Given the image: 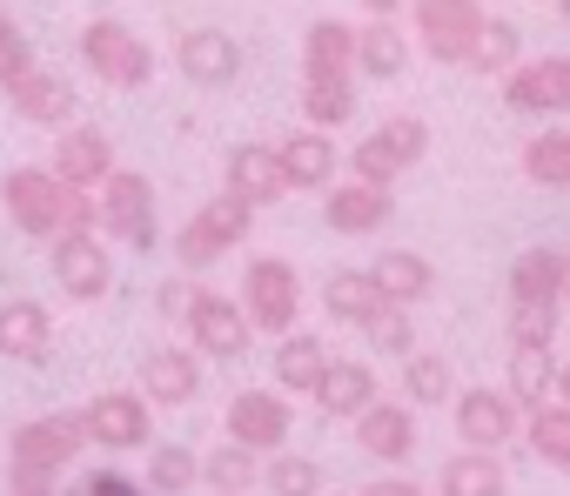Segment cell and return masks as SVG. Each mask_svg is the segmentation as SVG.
<instances>
[{
    "instance_id": "obj_28",
    "label": "cell",
    "mask_w": 570,
    "mask_h": 496,
    "mask_svg": "<svg viewBox=\"0 0 570 496\" xmlns=\"http://www.w3.org/2000/svg\"><path fill=\"white\" fill-rule=\"evenodd\" d=\"M316 403H323V416H356V409H370V403H376L370 363H336V356H330V369H323V383H316Z\"/></svg>"
},
{
    "instance_id": "obj_23",
    "label": "cell",
    "mask_w": 570,
    "mask_h": 496,
    "mask_svg": "<svg viewBox=\"0 0 570 496\" xmlns=\"http://www.w3.org/2000/svg\"><path fill=\"white\" fill-rule=\"evenodd\" d=\"M275 161H282V175H289V188H323V181H336V141L323 135V128H296L289 141H275Z\"/></svg>"
},
{
    "instance_id": "obj_24",
    "label": "cell",
    "mask_w": 570,
    "mask_h": 496,
    "mask_svg": "<svg viewBox=\"0 0 570 496\" xmlns=\"http://www.w3.org/2000/svg\"><path fill=\"white\" fill-rule=\"evenodd\" d=\"M55 349V316L41 302H0V356L8 363H41Z\"/></svg>"
},
{
    "instance_id": "obj_40",
    "label": "cell",
    "mask_w": 570,
    "mask_h": 496,
    "mask_svg": "<svg viewBox=\"0 0 570 496\" xmlns=\"http://www.w3.org/2000/svg\"><path fill=\"white\" fill-rule=\"evenodd\" d=\"M403 396L410 403H450L456 396V376H450V363L443 356H403Z\"/></svg>"
},
{
    "instance_id": "obj_41",
    "label": "cell",
    "mask_w": 570,
    "mask_h": 496,
    "mask_svg": "<svg viewBox=\"0 0 570 496\" xmlns=\"http://www.w3.org/2000/svg\"><path fill=\"white\" fill-rule=\"evenodd\" d=\"M268 489L275 496H323V463H309V456H296V449H282V456H268Z\"/></svg>"
},
{
    "instance_id": "obj_22",
    "label": "cell",
    "mask_w": 570,
    "mask_h": 496,
    "mask_svg": "<svg viewBox=\"0 0 570 496\" xmlns=\"http://www.w3.org/2000/svg\"><path fill=\"white\" fill-rule=\"evenodd\" d=\"M370 282H376V296H383V302H396V309H416V302H430V289H436V269L416 256V248H383V256L370 262Z\"/></svg>"
},
{
    "instance_id": "obj_16",
    "label": "cell",
    "mask_w": 570,
    "mask_h": 496,
    "mask_svg": "<svg viewBox=\"0 0 570 496\" xmlns=\"http://www.w3.org/2000/svg\"><path fill=\"white\" fill-rule=\"evenodd\" d=\"M289 403L282 396H268V389H242L235 403H228V443H242V449H282L289 443Z\"/></svg>"
},
{
    "instance_id": "obj_18",
    "label": "cell",
    "mask_w": 570,
    "mask_h": 496,
    "mask_svg": "<svg viewBox=\"0 0 570 496\" xmlns=\"http://www.w3.org/2000/svg\"><path fill=\"white\" fill-rule=\"evenodd\" d=\"M323 215H330V228L336 235H376L390 215H396V201H390V188H376V181H330V201H323Z\"/></svg>"
},
{
    "instance_id": "obj_11",
    "label": "cell",
    "mask_w": 570,
    "mask_h": 496,
    "mask_svg": "<svg viewBox=\"0 0 570 496\" xmlns=\"http://www.w3.org/2000/svg\"><path fill=\"white\" fill-rule=\"evenodd\" d=\"M476 21H483L476 0H416V34H423L430 61H443V68H463Z\"/></svg>"
},
{
    "instance_id": "obj_36",
    "label": "cell",
    "mask_w": 570,
    "mask_h": 496,
    "mask_svg": "<svg viewBox=\"0 0 570 496\" xmlns=\"http://www.w3.org/2000/svg\"><path fill=\"white\" fill-rule=\"evenodd\" d=\"M376 302H383V296H376V282H370V269H336V276L323 282V309H330L336 323H350V329H356Z\"/></svg>"
},
{
    "instance_id": "obj_3",
    "label": "cell",
    "mask_w": 570,
    "mask_h": 496,
    "mask_svg": "<svg viewBox=\"0 0 570 496\" xmlns=\"http://www.w3.org/2000/svg\"><path fill=\"white\" fill-rule=\"evenodd\" d=\"M81 61L108 88H148L155 81V48L135 28H121V21H88L81 28Z\"/></svg>"
},
{
    "instance_id": "obj_12",
    "label": "cell",
    "mask_w": 570,
    "mask_h": 496,
    "mask_svg": "<svg viewBox=\"0 0 570 496\" xmlns=\"http://www.w3.org/2000/svg\"><path fill=\"white\" fill-rule=\"evenodd\" d=\"M8 101H14V115H21L28 128H55V135L81 115L75 81H68V75H55V68H28V75L8 88Z\"/></svg>"
},
{
    "instance_id": "obj_43",
    "label": "cell",
    "mask_w": 570,
    "mask_h": 496,
    "mask_svg": "<svg viewBox=\"0 0 570 496\" xmlns=\"http://www.w3.org/2000/svg\"><path fill=\"white\" fill-rule=\"evenodd\" d=\"M28 68H35V54H28V34L14 28V14H8V8H0V88H14Z\"/></svg>"
},
{
    "instance_id": "obj_31",
    "label": "cell",
    "mask_w": 570,
    "mask_h": 496,
    "mask_svg": "<svg viewBox=\"0 0 570 496\" xmlns=\"http://www.w3.org/2000/svg\"><path fill=\"white\" fill-rule=\"evenodd\" d=\"M303 75H356V34L343 21H309V34H303Z\"/></svg>"
},
{
    "instance_id": "obj_9",
    "label": "cell",
    "mask_w": 570,
    "mask_h": 496,
    "mask_svg": "<svg viewBox=\"0 0 570 496\" xmlns=\"http://www.w3.org/2000/svg\"><path fill=\"white\" fill-rule=\"evenodd\" d=\"M188 343L202 349V356H215V363H235L242 349H248V316H242V302H228V296H215V289H195V302H188Z\"/></svg>"
},
{
    "instance_id": "obj_6",
    "label": "cell",
    "mask_w": 570,
    "mask_h": 496,
    "mask_svg": "<svg viewBox=\"0 0 570 496\" xmlns=\"http://www.w3.org/2000/svg\"><path fill=\"white\" fill-rule=\"evenodd\" d=\"M81 443H88V429H81V416H75V409H68V416H41V423L14 429L8 476H61V469L81 456Z\"/></svg>"
},
{
    "instance_id": "obj_27",
    "label": "cell",
    "mask_w": 570,
    "mask_h": 496,
    "mask_svg": "<svg viewBox=\"0 0 570 496\" xmlns=\"http://www.w3.org/2000/svg\"><path fill=\"white\" fill-rule=\"evenodd\" d=\"M356 115V75H303V121L309 128H343Z\"/></svg>"
},
{
    "instance_id": "obj_35",
    "label": "cell",
    "mask_w": 570,
    "mask_h": 496,
    "mask_svg": "<svg viewBox=\"0 0 570 496\" xmlns=\"http://www.w3.org/2000/svg\"><path fill=\"white\" fill-rule=\"evenodd\" d=\"M202 483H208L215 496H248V489L262 483V456L242 449V443H222V449L202 463Z\"/></svg>"
},
{
    "instance_id": "obj_10",
    "label": "cell",
    "mask_w": 570,
    "mask_h": 496,
    "mask_svg": "<svg viewBox=\"0 0 570 496\" xmlns=\"http://www.w3.org/2000/svg\"><path fill=\"white\" fill-rule=\"evenodd\" d=\"M75 416H81L88 443H101V449H141L148 443V396H135V389H101Z\"/></svg>"
},
{
    "instance_id": "obj_34",
    "label": "cell",
    "mask_w": 570,
    "mask_h": 496,
    "mask_svg": "<svg viewBox=\"0 0 570 496\" xmlns=\"http://www.w3.org/2000/svg\"><path fill=\"white\" fill-rule=\"evenodd\" d=\"M523 436H530V456L537 463L570 469V403H537L530 423H523Z\"/></svg>"
},
{
    "instance_id": "obj_17",
    "label": "cell",
    "mask_w": 570,
    "mask_h": 496,
    "mask_svg": "<svg viewBox=\"0 0 570 496\" xmlns=\"http://www.w3.org/2000/svg\"><path fill=\"white\" fill-rule=\"evenodd\" d=\"M55 181H68V188H101L108 175H115V141L101 135V128H61V141H55Z\"/></svg>"
},
{
    "instance_id": "obj_42",
    "label": "cell",
    "mask_w": 570,
    "mask_h": 496,
    "mask_svg": "<svg viewBox=\"0 0 570 496\" xmlns=\"http://www.w3.org/2000/svg\"><path fill=\"white\" fill-rule=\"evenodd\" d=\"M557 336V302H510V343H550Z\"/></svg>"
},
{
    "instance_id": "obj_25",
    "label": "cell",
    "mask_w": 570,
    "mask_h": 496,
    "mask_svg": "<svg viewBox=\"0 0 570 496\" xmlns=\"http://www.w3.org/2000/svg\"><path fill=\"white\" fill-rule=\"evenodd\" d=\"M323 369H330V349H323V336H303V329H289V336H282V349H275V383H282V389L316 396Z\"/></svg>"
},
{
    "instance_id": "obj_1",
    "label": "cell",
    "mask_w": 570,
    "mask_h": 496,
    "mask_svg": "<svg viewBox=\"0 0 570 496\" xmlns=\"http://www.w3.org/2000/svg\"><path fill=\"white\" fill-rule=\"evenodd\" d=\"M95 208H101V221H95V228H108L115 241H128L135 256L161 241V221H155V181H148V175H135V168H115V175L101 181Z\"/></svg>"
},
{
    "instance_id": "obj_7",
    "label": "cell",
    "mask_w": 570,
    "mask_h": 496,
    "mask_svg": "<svg viewBox=\"0 0 570 496\" xmlns=\"http://www.w3.org/2000/svg\"><path fill=\"white\" fill-rule=\"evenodd\" d=\"M55 282H61V296L68 302H101L108 296V282H115V256H108V241L95 235V228H81V235H55Z\"/></svg>"
},
{
    "instance_id": "obj_29",
    "label": "cell",
    "mask_w": 570,
    "mask_h": 496,
    "mask_svg": "<svg viewBox=\"0 0 570 496\" xmlns=\"http://www.w3.org/2000/svg\"><path fill=\"white\" fill-rule=\"evenodd\" d=\"M517 54H523V34H517V21H497V14H483V21H476V34H470V54H463V68H470V75H510V68H517Z\"/></svg>"
},
{
    "instance_id": "obj_5",
    "label": "cell",
    "mask_w": 570,
    "mask_h": 496,
    "mask_svg": "<svg viewBox=\"0 0 570 496\" xmlns=\"http://www.w3.org/2000/svg\"><path fill=\"white\" fill-rule=\"evenodd\" d=\"M430 155V128L416 121V115H396V121H383L376 135H363L356 141V155H350V175L356 181H376V188H390L403 168H416Z\"/></svg>"
},
{
    "instance_id": "obj_33",
    "label": "cell",
    "mask_w": 570,
    "mask_h": 496,
    "mask_svg": "<svg viewBox=\"0 0 570 496\" xmlns=\"http://www.w3.org/2000/svg\"><path fill=\"white\" fill-rule=\"evenodd\" d=\"M557 282H563L557 248H523L510 262V302H557Z\"/></svg>"
},
{
    "instance_id": "obj_26",
    "label": "cell",
    "mask_w": 570,
    "mask_h": 496,
    "mask_svg": "<svg viewBox=\"0 0 570 496\" xmlns=\"http://www.w3.org/2000/svg\"><path fill=\"white\" fill-rule=\"evenodd\" d=\"M410 68V41H403V28L396 21H370L363 34H356V75H370V81H396Z\"/></svg>"
},
{
    "instance_id": "obj_38",
    "label": "cell",
    "mask_w": 570,
    "mask_h": 496,
    "mask_svg": "<svg viewBox=\"0 0 570 496\" xmlns=\"http://www.w3.org/2000/svg\"><path fill=\"white\" fill-rule=\"evenodd\" d=\"M523 175L537 188H570V128H550L523 148Z\"/></svg>"
},
{
    "instance_id": "obj_15",
    "label": "cell",
    "mask_w": 570,
    "mask_h": 496,
    "mask_svg": "<svg viewBox=\"0 0 570 496\" xmlns=\"http://www.w3.org/2000/svg\"><path fill=\"white\" fill-rule=\"evenodd\" d=\"M175 68L195 81V88H228L242 75V41L228 28H188L175 41Z\"/></svg>"
},
{
    "instance_id": "obj_13",
    "label": "cell",
    "mask_w": 570,
    "mask_h": 496,
    "mask_svg": "<svg viewBox=\"0 0 570 496\" xmlns=\"http://www.w3.org/2000/svg\"><path fill=\"white\" fill-rule=\"evenodd\" d=\"M503 101L517 115H570V54H543L503 75Z\"/></svg>"
},
{
    "instance_id": "obj_14",
    "label": "cell",
    "mask_w": 570,
    "mask_h": 496,
    "mask_svg": "<svg viewBox=\"0 0 570 496\" xmlns=\"http://www.w3.org/2000/svg\"><path fill=\"white\" fill-rule=\"evenodd\" d=\"M222 195H235V201H248V208H275L282 195H289V175H282L275 148H262V141H242V148H228Z\"/></svg>"
},
{
    "instance_id": "obj_19",
    "label": "cell",
    "mask_w": 570,
    "mask_h": 496,
    "mask_svg": "<svg viewBox=\"0 0 570 496\" xmlns=\"http://www.w3.org/2000/svg\"><path fill=\"white\" fill-rule=\"evenodd\" d=\"M517 429V403L503 389H463L456 396V436L463 449H503Z\"/></svg>"
},
{
    "instance_id": "obj_48",
    "label": "cell",
    "mask_w": 570,
    "mask_h": 496,
    "mask_svg": "<svg viewBox=\"0 0 570 496\" xmlns=\"http://www.w3.org/2000/svg\"><path fill=\"white\" fill-rule=\"evenodd\" d=\"M550 396H557V403H570V363L557 369V383H550Z\"/></svg>"
},
{
    "instance_id": "obj_30",
    "label": "cell",
    "mask_w": 570,
    "mask_h": 496,
    "mask_svg": "<svg viewBox=\"0 0 570 496\" xmlns=\"http://www.w3.org/2000/svg\"><path fill=\"white\" fill-rule=\"evenodd\" d=\"M557 383V363H550V343H510V403L517 409H537Z\"/></svg>"
},
{
    "instance_id": "obj_37",
    "label": "cell",
    "mask_w": 570,
    "mask_h": 496,
    "mask_svg": "<svg viewBox=\"0 0 570 496\" xmlns=\"http://www.w3.org/2000/svg\"><path fill=\"white\" fill-rule=\"evenodd\" d=\"M195 483H202V463L188 456V443L148 449V496H188Z\"/></svg>"
},
{
    "instance_id": "obj_39",
    "label": "cell",
    "mask_w": 570,
    "mask_h": 496,
    "mask_svg": "<svg viewBox=\"0 0 570 496\" xmlns=\"http://www.w3.org/2000/svg\"><path fill=\"white\" fill-rule=\"evenodd\" d=\"M356 329L370 336L376 356H410V349H416V323H410V309H396V302H376Z\"/></svg>"
},
{
    "instance_id": "obj_44",
    "label": "cell",
    "mask_w": 570,
    "mask_h": 496,
    "mask_svg": "<svg viewBox=\"0 0 570 496\" xmlns=\"http://www.w3.org/2000/svg\"><path fill=\"white\" fill-rule=\"evenodd\" d=\"M68 496H148L141 483H128V476H115V469H95L81 489H68Z\"/></svg>"
},
{
    "instance_id": "obj_45",
    "label": "cell",
    "mask_w": 570,
    "mask_h": 496,
    "mask_svg": "<svg viewBox=\"0 0 570 496\" xmlns=\"http://www.w3.org/2000/svg\"><path fill=\"white\" fill-rule=\"evenodd\" d=\"M188 302H195L188 282H168V289H161V316H188Z\"/></svg>"
},
{
    "instance_id": "obj_46",
    "label": "cell",
    "mask_w": 570,
    "mask_h": 496,
    "mask_svg": "<svg viewBox=\"0 0 570 496\" xmlns=\"http://www.w3.org/2000/svg\"><path fill=\"white\" fill-rule=\"evenodd\" d=\"M363 496H423V489H416L410 476H383V483H370Z\"/></svg>"
},
{
    "instance_id": "obj_2",
    "label": "cell",
    "mask_w": 570,
    "mask_h": 496,
    "mask_svg": "<svg viewBox=\"0 0 570 496\" xmlns=\"http://www.w3.org/2000/svg\"><path fill=\"white\" fill-rule=\"evenodd\" d=\"M296 309H303V276L282 262V256H255L248 276H242V316H248V329L289 336L296 329Z\"/></svg>"
},
{
    "instance_id": "obj_49",
    "label": "cell",
    "mask_w": 570,
    "mask_h": 496,
    "mask_svg": "<svg viewBox=\"0 0 570 496\" xmlns=\"http://www.w3.org/2000/svg\"><path fill=\"white\" fill-rule=\"evenodd\" d=\"M363 8H370V14H383V21H390V14H396V8H403V0H363Z\"/></svg>"
},
{
    "instance_id": "obj_50",
    "label": "cell",
    "mask_w": 570,
    "mask_h": 496,
    "mask_svg": "<svg viewBox=\"0 0 570 496\" xmlns=\"http://www.w3.org/2000/svg\"><path fill=\"white\" fill-rule=\"evenodd\" d=\"M557 302H570V256H563V282H557Z\"/></svg>"
},
{
    "instance_id": "obj_51",
    "label": "cell",
    "mask_w": 570,
    "mask_h": 496,
    "mask_svg": "<svg viewBox=\"0 0 570 496\" xmlns=\"http://www.w3.org/2000/svg\"><path fill=\"white\" fill-rule=\"evenodd\" d=\"M557 14H563V28H570V0H557Z\"/></svg>"
},
{
    "instance_id": "obj_32",
    "label": "cell",
    "mask_w": 570,
    "mask_h": 496,
    "mask_svg": "<svg viewBox=\"0 0 570 496\" xmlns=\"http://www.w3.org/2000/svg\"><path fill=\"white\" fill-rule=\"evenodd\" d=\"M510 476L497 463V449H463L443 463V496H503Z\"/></svg>"
},
{
    "instance_id": "obj_8",
    "label": "cell",
    "mask_w": 570,
    "mask_h": 496,
    "mask_svg": "<svg viewBox=\"0 0 570 496\" xmlns=\"http://www.w3.org/2000/svg\"><path fill=\"white\" fill-rule=\"evenodd\" d=\"M0 208H8V221L21 235H61V181L55 168H14L8 181H0Z\"/></svg>"
},
{
    "instance_id": "obj_21",
    "label": "cell",
    "mask_w": 570,
    "mask_h": 496,
    "mask_svg": "<svg viewBox=\"0 0 570 496\" xmlns=\"http://www.w3.org/2000/svg\"><path fill=\"white\" fill-rule=\"evenodd\" d=\"M141 396H148V409H155V403H161V409L195 403V396H202V363H195V349H148V363H141Z\"/></svg>"
},
{
    "instance_id": "obj_4",
    "label": "cell",
    "mask_w": 570,
    "mask_h": 496,
    "mask_svg": "<svg viewBox=\"0 0 570 496\" xmlns=\"http://www.w3.org/2000/svg\"><path fill=\"white\" fill-rule=\"evenodd\" d=\"M248 221H255V208H248V201L215 195V201H208V208H195V215H188V228L175 235V262H181V269H208V262H222L228 248L248 235Z\"/></svg>"
},
{
    "instance_id": "obj_20",
    "label": "cell",
    "mask_w": 570,
    "mask_h": 496,
    "mask_svg": "<svg viewBox=\"0 0 570 496\" xmlns=\"http://www.w3.org/2000/svg\"><path fill=\"white\" fill-rule=\"evenodd\" d=\"M350 423H356V443H363L376 463H410V456H416V416H410L403 403H383V396H376V403L356 409Z\"/></svg>"
},
{
    "instance_id": "obj_47",
    "label": "cell",
    "mask_w": 570,
    "mask_h": 496,
    "mask_svg": "<svg viewBox=\"0 0 570 496\" xmlns=\"http://www.w3.org/2000/svg\"><path fill=\"white\" fill-rule=\"evenodd\" d=\"M14 496H61L55 476H14Z\"/></svg>"
}]
</instances>
